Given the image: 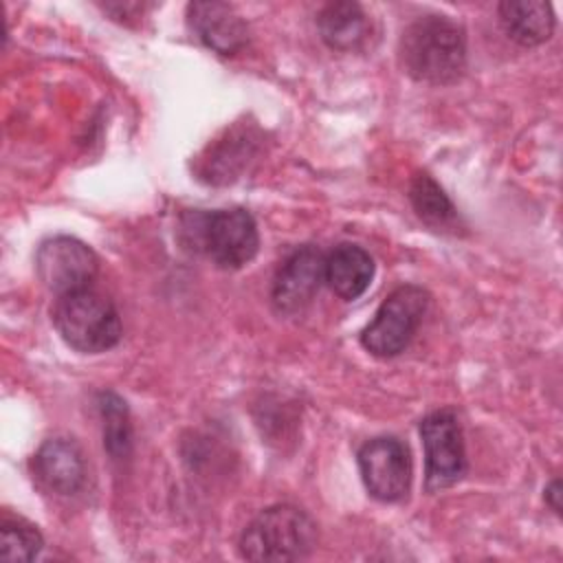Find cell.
I'll list each match as a JSON object with an SVG mask.
<instances>
[{
  "mask_svg": "<svg viewBox=\"0 0 563 563\" xmlns=\"http://www.w3.org/2000/svg\"><path fill=\"white\" fill-rule=\"evenodd\" d=\"M420 440L424 446V488L444 490L466 473L464 433L451 409H438L420 420Z\"/></svg>",
  "mask_w": 563,
  "mask_h": 563,
  "instance_id": "obj_6",
  "label": "cell"
},
{
  "mask_svg": "<svg viewBox=\"0 0 563 563\" xmlns=\"http://www.w3.org/2000/svg\"><path fill=\"white\" fill-rule=\"evenodd\" d=\"M545 495V504L556 512V515H561V482L559 479H552L548 486H545V490H543Z\"/></svg>",
  "mask_w": 563,
  "mask_h": 563,
  "instance_id": "obj_18",
  "label": "cell"
},
{
  "mask_svg": "<svg viewBox=\"0 0 563 563\" xmlns=\"http://www.w3.org/2000/svg\"><path fill=\"white\" fill-rule=\"evenodd\" d=\"M317 545L314 521L297 506L262 510L240 534V556L249 561H299Z\"/></svg>",
  "mask_w": 563,
  "mask_h": 563,
  "instance_id": "obj_3",
  "label": "cell"
},
{
  "mask_svg": "<svg viewBox=\"0 0 563 563\" xmlns=\"http://www.w3.org/2000/svg\"><path fill=\"white\" fill-rule=\"evenodd\" d=\"M374 260L358 244H336L325 255V284L345 301L358 299L372 284Z\"/></svg>",
  "mask_w": 563,
  "mask_h": 563,
  "instance_id": "obj_12",
  "label": "cell"
},
{
  "mask_svg": "<svg viewBox=\"0 0 563 563\" xmlns=\"http://www.w3.org/2000/svg\"><path fill=\"white\" fill-rule=\"evenodd\" d=\"M429 292L416 284L394 288L378 306L374 319L361 332V345L378 358H391L405 352L416 336L427 310Z\"/></svg>",
  "mask_w": 563,
  "mask_h": 563,
  "instance_id": "obj_5",
  "label": "cell"
},
{
  "mask_svg": "<svg viewBox=\"0 0 563 563\" xmlns=\"http://www.w3.org/2000/svg\"><path fill=\"white\" fill-rule=\"evenodd\" d=\"M187 24L191 33L218 55H235L249 40L244 20L227 2L211 0L187 4Z\"/></svg>",
  "mask_w": 563,
  "mask_h": 563,
  "instance_id": "obj_10",
  "label": "cell"
},
{
  "mask_svg": "<svg viewBox=\"0 0 563 563\" xmlns=\"http://www.w3.org/2000/svg\"><path fill=\"white\" fill-rule=\"evenodd\" d=\"M35 271L40 282L57 297L92 288L99 273L95 251L77 238L55 235L40 244L35 255Z\"/></svg>",
  "mask_w": 563,
  "mask_h": 563,
  "instance_id": "obj_7",
  "label": "cell"
},
{
  "mask_svg": "<svg viewBox=\"0 0 563 563\" xmlns=\"http://www.w3.org/2000/svg\"><path fill=\"white\" fill-rule=\"evenodd\" d=\"M409 200L418 218L433 229H453L457 222V209L442 191V187L429 174H416L409 185Z\"/></svg>",
  "mask_w": 563,
  "mask_h": 563,
  "instance_id": "obj_15",
  "label": "cell"
},
{
  "mask_svg": "<svg viewBox=\"0 0 563 563\" xmlns=\"http://www.w3.org/2000/svg\"><path fill=\"white\" fill-rule=\"evenodd\" d=\"M185 244L202 253L222 271L246 266L260 249V233L253 216L244 209H218L211 213H187L183 218Z\"/></svg>",
  "mask_w": 563,
  "mask_h": 563,
  "instance_id": "obj_2",
  "label": "cell"
},
{
  "mask_svg": "<svg viewBox=\"0 0 563 563\" xmlns=\"http://www.w3.org/2000/svg\"><path fill=\"white\" fill-rule=\"evenodd\" d=\"M44 545L40 530L15 517H4L0 523V559L2 561H33Z\"/></svg>",
  "mask_w": 563,
  "mask_h": 563,
  "instance_id": "obj_17",
  "label": "cell"
},
{
  "mask_svg": "<svg viewBox=\"0 0 563 563\" xmlns=\"http://www.w3.org/2000/svg\"><path fill=\"white\" fill-rule=\"evenodd\" d=\"M321 40L336 51H356L369 33V20L358 2L336 0L321 7L317 13Z\"/></svg>",
  "mask_w": 563,
  "mask_h": 563,
  "instance_id": "obj_13",
  "label": "cell"
},
{
  "mask_svg": "<svg viewBox=\"0 0 563 563\" xmlns=\"http://www.w3.org/2000/svg\"><path fill=\"white\" fill-rule=\"evenodd\" d=\"M53 325L66 345L81 354L106 352L121 339V319L114 303L95 288L57 297Z\"/></svg>",
  "mask_w": 563,
  "mask_h": 563,
  "instance_id": "obj_4",
  "label": "cell"
},
{
  "mask_svg": "<svg viewBox=\"0 0 563 563\" xmlns=\"http://www.w3.org/2000/svg\"><path fill=\"white\" fill-rule=\"evenodd\" d=\"M402 68L424 84H453L466 66V37L446 15H420L407 24L398 44Z\"/></svg>",
  "mask_w": 563,
  "mask_h": 563,
  "instance_id": "obj_1",
  "label": "cell"
},
{
  "mask_svg": "<svg viewBox=\"0 0 563 563\" xmlns=\"http://www.w3.org/2000/svg\"><path fill=\"white\" fill-rule=\"evenodd\" d=\"M367 493L385 504L407 497L411 486V455L402 440L378 435L367 440L356 455Z\"/></svg>",
  "mask_w": 563,
  "mask_h": 563,
  "instance_id": "obj_8",
  "label": "cell"
},
{
  "mask_svg": "<svg viewBox=\"0 0 563 563\" xmlns=\"http://www.w3.org/2000/svg\"><path fill=\"white\" fill-rule=\"evenodd\" d=\"M499 22L510 40L521 46H537L550 40L554 31V13L548 2L521 0L501 2L497 7Z\"/></svg>",
  "mask_w": 563,
  "mask_h": 563,
  "instance_id": "obj_14",
  "label": "cell"
},
{
  "mask_svg": "<svg viewBox=\"0 0 563 563\" xmlns=\"http://www.w3.org/2000/svg\"><path fill=\"white\" fill-rule=\"evenodd\" d=\"M325 284V255L314 244L288 253L271 284V301L279 314H297L319 295Z\"/></svg>",
  "mask_w": 563,
  "mask_h": 563,
  "instance_id": "obj_9",
  "label": "cell"
},
{
  "mask_svg": "<svg viewBox=\"0 0 563 563\" xmlns=\"http://www.w3.org/2000/svg\"><path fill=\"white\" fill-rule=\"evenodd\" d=\"M33 473L44 488L57 495H73L86 479V464L73 440L51 438L33 455Z\"/></svg>",
  "mask_w": 563,
  "mask_h": 563,
  "instance_id": "obj_11",
  "label": "cell"
},
{
  "mask_svg": "<svg viewBox=\"0 0 563 563\" xmlns=\"http://www.w3.org/2000/svg\"><path fill=\"white\" fill-rule=\"evenodd\" d=\"M99 411L103 418V446L106 451L114 457L121 460L130 451V418H128V407L125 402L112 394L103 391L99 396Z\"/></svg>",
  "mask_w": 563,
  "mask_h": 563,
  "instance_id": "obj_16",
  "label": "cell"
}]
</instances>
